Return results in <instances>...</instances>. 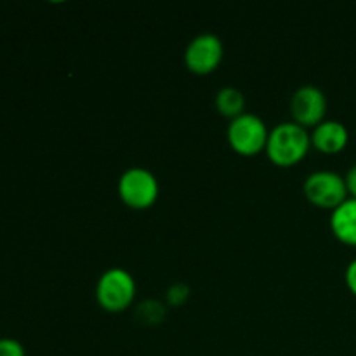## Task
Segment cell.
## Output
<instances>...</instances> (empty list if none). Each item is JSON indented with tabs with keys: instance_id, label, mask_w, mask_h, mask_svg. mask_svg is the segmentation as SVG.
Masks as SVG:
<instances>
[{
	"instance_id": "5bb4252c",
	"label": "cell",
	"mask_w": 356,
	"mask_h": 356,
	"mask_svg": "<svg viewBox=\"0 0 356 356\" xmlns=\"http://www.w3.org/2000/svg\"><path fill=\"white\" fill-rule=\"evenodd\" d=\"M344 280H346L348 289H350L351 294L356 298V259L351 261L346 268V273H344Z\"/></svg>"
},
{
	"instance_id": "8992f818",
	"label": "cell",
	"mask_w": 356,
	"mask_h": 356,
	"mask_svg": "<svg viewBox=\"0 0 356 356\" xmlns=\"http://www.w3.org/2000/svg\"><path fill=\"white\" fill-rule=\"evenodd\" d=\"M225 47L218 35L202 33L188 44L184 51V65L195 75H211L221 65Z\"/></svg>"
},
{
	"instance_id": "7a4b0ae2",
	"label": "cell",
	"mask_w": 356,
	"mask_h": 356,
	"mask_svg": "<svg viewBox=\"0 0 356 356\" xmlns=\"http://www.w3.org/2000/svg\"><path fill=\"white\" fill-rule=\"evenodd\" d=\"M136 298V282L129 271L111 268L104 271L96 285V299L108 313H122Z\"/></svg>"
},
{
	"instance_id": "30bf717a",
	"label": "cell",
	"mask_w": 356,
	"mask_h": 356,
	"mask_svg": "<svg viewBox=\"0 0 356 356\" xmlns=\"http://www.w3.org/2000/svg\"><path fill=\"white\" fill-rule=\"evenodd\" d=\"M216 110L225 118L235 120L245 113V96L235 87H225L216 94Z\"/></svg>"
},
{
	"instance_id": "4fadbf2b",
	"label": "cell",
	"mask_w": 356,
	"mask_h": 356,
	"mask_svg": "<svg viewBox=\"0 0 356 356\" xmlns=\"http://www.w3.org/2000/svg\"><path fill=\"white\" fill-rule=\"evenodd\" d=\"M0 356H26V353L19 341L3 337L0 339Z\"/></svg>"
},
{
	"instance_id": "3957f363",
	"label": "cell",
	"mask_w": 356,
	"mask_h": 356,
	"mask_svg": "<svg viewBox=\"0 0 356 356\" xmlns=\"http://www.w3.org/2000/svg\"><path fill=\"white\" fill-rule=\"evenodd\" d=\"M229 148L240 156H256L266 149L268 131L266 124L254 113H243L242 117L229 122L228 132Z\"/></svg>"
},
{
	"instance_id": "277c9868",
	"label": "cell",
	"mask_w": 356,
	"mask_h": 356,
	"mask_svg": "<svg viewBox=\"0 0 356 356\" xmlns=\"http://www.w3.org/2000/svg\"><path fill=\"white\" fill-rule=\"evenodd\" d=\"M160 186L155 174L143 167H131L118 179V197L134 211L153 207L159 198Z\"/></svg>"
},
{
	"instance_id": "5b68a950",
	"label": "cell",
	"mask_w": 356,
	"mask_h": 356,
	"mask_svg": "<svg viewBox=\"0 0 356 356\" xmlns=\"http://www.w3.org/2000/svg\"><path fill=\"white\" fill-rule=\"evenodd\" d=\"M302 191L309 204L318 209H327V211H334L350 198L344 177L332 170H316L309 174L306 177Z\"/></svg>"
},
{
	"instance_id": "ba28073f",
	"label": "cell",
	"mask_w": 356,
	"mask_h": 356,
	"mask_svg": "<svg viewBox=\"0 0 356 356\" xmlns=\"http://www.w3.org/2000/svg\"><path fill=\"white\" fill-rule=\"evenodd\" d=\"M350 143V132L339 120H323L312 132V146L323 155H337Z\"/></svg>"
},
{
	"instance_id": "8fae6325",
	"label": "cell",
	"mask_w": 356,
	"mask_h": 356,
	"mask_svg": "<svg viewBox=\"0 0 356 356\" xmlns=\"http://www.w3.org/2000/svg\"><path fill=\"white\" fill-rule=\"evenodd\" d=\"M139 315L143 320L149 323L160 322L165 315V308H163L162 302L159 301H145L143 305H139Z\"/></svg>"
},
{
	"instance_id": "9a60e30c",
	"label": "cell",
	"mask_w": 356,
	"mask_h": 356,
	"mask_svg": "<svg viewBox=\"0 0 356 356\" xmlns=\"http://www.w3.org/2000/svg\"><path fill=\"white\" fill-rule=\"evenodd\" d=\"M344 183H346V190H348V197L355 198L356 200V163L350 167V170L344 176Z\"/></svg>"
},
{
	"instance_id": "7c38bea8",
	"label": "cell",
	"mask_w": 356,
	"mask_h": 356,
	"mask_svg": "<svg viewBox=\"0 0 356 356\" xmlns=\"http://www.w3.org/2000/svg\"><path fill=\"white\" fill-rule=\"evenodd\" d=\"M190 298V289L184 284H176L167 292V302L170 306H183Z\"/></svg>"
},
{
	"instance_id": "52a82bcc",
	"label": "cell",
	"mask_w": 356,
	"mask_h": 356,
	"mask_svg": "<svg viewBox=\"0 0 356 356\" xmlns=\"http://www.w3.org/2000/svg\"><path fill=\"white\" fill-rule=\"evenodd\" d=\"M291 111L294 122L308 129L322 124L327 113V97L322 89L315 86H302L291 99Z\"/></svg>"
},
{
	"instance_id": "9c48e42d",
	"label": "cell",
	"mask_w": 356,
	"mask_h": 356,
	"mask_svg": "<svg viewBox=\"0 0 356 356\" xmlns=\"http://www.w3.org/2000/svg\"><path fill=\"white\" fill-rule=\"evenodd\" d=\"M330 229L341 243L356 247V200L348 198L330 214Z\"/></svg>"
},
{
	"instance_id": "6da1fadb",
	"label": "cell",
	"mask_w": 356,
	"mask_h": 356,
	"mask_svg": "<svg viewBox=\"0 0 356 356\" xmlns=\"http://www.w3.org/2000/svg\"><path fill=\"white\" fill-rule=\"evenodd\" d=\"M309 148H312V136L305 127L296 122H282L273 131H270L264 152L273 165L287 169L305 160Z\"/></svg>"
}]
</instances>
